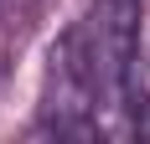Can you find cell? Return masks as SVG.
<instances>
[{"instance_id": "1", "label": "cell", "mask_w": 150, "mask_h": 144, "mask_svg": "<svg viewBox=\"0 0 150 144\" xmlns=\"http://www.w3.org/2000/svg\"><path fill=\"white\" fill-rule=\"evenodd\" d=\"M52 57L88 87L93 108H129L140 93V0H93ZM140 118V113H135Z\"/></svg>"}]
</instances>
